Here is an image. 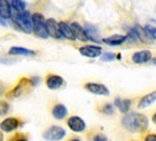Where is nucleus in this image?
Here are the masks:
<instances>
[{
	"instance_id": "f257e3e1",
	"label": "nucleus",
	"mask_w": 156,
	"mask_h": 141,
	"mask_svg": "<svg viewBox=\"0 0 156 141\" xmlns=\"http://www.w3.org/2000/svg\"><path fill=\"white\" fill-rule=\"evenodd\" d=\"M122 125L130 133H140L149 127V119L140 113H128L122 118Z\"/></svg>"
},
{
	"instance_id": "f03ea898",
	"label": "nucleus",
	"mask_w": 156,
	"mask_h": 141,
	"mask_svg": "<svg viewBox=\"0 0 156 141\" xmlns=\"http://www.w3.org/2000/svg\"><path fill=\"white\" fill-rule=\"evenodd\" d=\"M12 22L19 29L25 34H31L34 32V24H32V15L28 11L16 12L12 14Z\"/></svg>"
},
{
	"instance_id": "7ed1b4c3",
	"label": "nucleus",
	"mask_w": 156,
	"mask_h": 141,
	"mask_svg": "<svg viewBox=\"0 0 156 141\" xmlns=\"http://www.w3.org/2000/svg\"><path fill=\"white\" fill-rule=\"evenodd\" d=\"M32 24H34V32L36 36L42 39H47L49 37L48 32H47L46 19L43 14L41 13L32 14Z\"/></svg>"
},
{
	"instance_id": "20e7f679",
	"label": "nucleus",
	"mask_w": 156,
	"mask_h": 141,
	"mask_svg": "<svg viewBox=\"0 0 156 141\" xmlns=\"http://www.w3.org/2000/svg\"><path fill=\"white\" fill-rule=\"evenodd\" d=\"M67 132L62 127L59 125H52L48 130H46L43 134V138L47 141H59L64 139Z\"/></svg>"
},
{
	"instance_id": "39448f33",
	"label": "nucleus",
	"mask_w": 156,
	"mask_h": 141,
	"mask_svg": "<svg viewBox=\"0 0 156 141\" xmlns=\"http://www.w3.org/2000/svg\"><path fill=\"white\" fill-rule=\"evenodd\" d=\"M79 52L81 55L90 59H95V58L101 57L102 54V47L98 46V45H84L79 48Z\"/></svg>"
},
{
	"instance_id": "423d86ee",
	"label": "nucleus",
	"mask_w": 156,
	"mask_h": 141,
	"mask_svg": "<svg viewBox=\"0 0 156 141\" xmlns=\"http://www.w3.org/2000/svg\"><path fill=\"white\" fill-rule=\"evenodd\" d=\"M68 127L70 128V130L73 131L75 133H80L83 132L87 129V123L81 117L79 116H71L67 121Z\"/></svg>"
},
{
	"instance_id": "0eeeda50",
	"label": "nucleus",
	"mask_w": 156,
	"mask_h": 141,
	"mask_svg": "<svg viewBox=\"0 0 156 141\" xmlns=\"http://www.w3.org/2000/svg\"><path fill=\"white\" fill-rule=\"evenodd\" d=\"M84 88L93 94L102 95V96H108L109 95L108 88L105 85L99 84V83H87L84 85Z\"/></svg>"
},
{
	"instance_id": "6e6552de",
	"label": "nucleus",
	"mask_w": 156,
	"mask_h": 141,
	"mask_svg": "<svg viewBox=\"0 0 156 141\" xmlns=\"http://www.w3.org/2000/svg\"><path fill=\"white\" fill-rule=\"evenodd\" d=\"M47 25V32H48L49 37H52L54 39H62L64 36L62 34V29H60L59 23L56 22L54 19L50 18L46 20Z\"/></svg>"
},
{
	"instance_id": "1a4fd4ad",
	"label": "nucleus",
	"mask_w": 156,
	"mask_h": 141,
	"mask_svg": "<svg viewBox=\"0 0 156 141\" xmlns=\"http://www.w3.org/2000/svg\"><path fill=\"white\" fill-rule=\"evenodd\" d=\"M132 62L135 64H144L153 59L150 50H140L132 54Z\"/></svg>"
},
{
	"instance_id": "9d476101",
	"label": "nucleus",
	"mask_w": 156,
	"mask_h": 141,
	"mask_svg": "<svg viewBox=\"0 0 156 141\" xmlns=\"http://www.w3.org/2000/svg\"><path fill=\"white\" fill-rule=\"evenodd\" d=\"M19 119L16 117H9L6 119H4L3 121L0 123V128H1L2 131L6 133H9V132H12L16 129L19 128Z\"/></svg>"
},
{
	"instance_id": "9b49d317",
	"label": "nucleus",
	"mask_w": 156,
	"mask_h": 141,
	"mask_svg": "<svg viewBox=\"0 0 156 141\" xmlns=\"http://www.w3.org/2000/svg\"><path fill=\"white\" fill-rule=\"evenodd\" d=\"M64 85V79L60 75L56 74H50L46 79V86L50 90H56L59 89Z\"/></svg>"
},
{
	"instance_id": "f8f14e48",
	"label": "nucleus",
	"mask_w": 156,
	"mask_h": 141,
	"mask_svg": "<svg viewBox=\"0 0 156 141\" xmlns=\"http://www.w3.org/2000/svg\"><path fill=\"white\" fill-rule=\"evenodd\" d=\"M127 40H128L127 35L126 36H124V35H112L110 37L103 38L102 42L107 45H110V46H119V45L125 43Z\"/></svg>"
},
{
	"instance_id": "ddd939ff",
	"label": "nucleus",
	"mask_w": 156,
	"mask_h": 141,
	"mask_svg": "<svg viewBox=\"0 0 156 141\" xmlns=\"http://www.w3.org/2000/svg\"><path fill=\"white\" fill-rule=\"evenodd\" d=\"M71 27H72L73 32H74V36L76 39L80 40V41H82V42L89 41V37H87V32H85L83 26H81V25L79 23H77V22H72Z\"/></svg>"
},
{
	"instance_id": "4468645a",
	"label": "nucleus",
	"mask_w": 156,
	"mask_h": 141,
	"mask_svg": "<svg viewBox=\"0 0 156 141\" xmlns=\"http://www.w3.org/2000/svg\"><path fill=\"white\" fill-rule=\"evenodd\" d=\"M155 102H156V90L151 93H148L147 95H145V96L140 98V100L137 104V107L140 109H145V108H148L150 106L154 105Z\"/></svg>"
},
{
	"instance_id": "2eb2a0df",
	"label": "nucleus",
	"mask_w": 156,
	"mask_h": 141,
	"mask_svg": "<svg viewBox=\"0 0 156 141\" xmlns=\"http://www.w3.org/2000/svg\"><path fill=\"white\" fill-rule=\"evenodd\" d=\"M0 17L3 20L12 19V12L9 1H6V0H1L0 1Z\"/></svg>"
},
{
	"instance_id": "dca6fc26",
	"label": "nucleus",
	"mask_w": 156,
	"mask_h": 141,
	"mask_svg": "<svg viewBox=\"0 0 156 141\" xmlns=\"http://www.w3.org/2000/svg\"><path fill=\"white\" fill-rule=\"evenodd\" d=\"M84 29H85V32H87V37H89V40L95 42V43H101L102 39H100L99 31L97 29V27H95L94 25L87 24L84 26Z\"/></svg>"
},
{
	"instance_id": "f3484780",
	"label": "nucleus",
	"mask_w": 156,
	"mask_h": 141,
	"mask_svg": "<svg viewBox=\"0 0 156 141\" xmlns=\"http://www.w3.org/2000/svg\"><path fill=\"white\" fill-rule=\"evenodd\" d=\"M9 54L12 55H24V57H31L37 54L34 50L25 48V47H19V46H12L9 48Z\"/></svg>"
},
{
	"instance_id": "a211bd4d",
	"label": "nucleus",
	"mask_w": 156,
	"mask_h": 141,
	"mask_svg": "<svg viewBox=\"0 0 156 141\" xmlns=\"http://www.w3.org/2000/svg\"><path fill=\"white\" fill-rule=\"evenodd\" d=\"M68 115V109L65 105L62 104H57L55 105L52 109V116L57 120H62L64 119Z\"/></svg>"
},
{
	"instance_id": "6ab92c4d",
	"label": "nucleus",
	"mask_w": 156,
	"mask_h": 141,
	"mask_svg": "<svg viewBox=\"0 0 156 141\" xmlns=\"http://www.w3.org/2000/svg\"><path fill=\"white\" fill-rule=\"evenodd\" d=\"M115 106L122 113H124V114H128V112H129V110H130V106H131V100L124 99V98H115Z\"/></svg>"
},
{
	"instance_id": "aec40b11",
	"label": "nucleus",
	"mask_w": 156,
	"mask_h": 141,
	"mask_svg": "<svg viewBox=\"0 0 156 141\" xmlns=\"http://www.w3.org/2000/svg\"><path fill=\"white\" fill-rule=\"evenodd\" d=\"M59 26H60V29H62V34L64 38L66 39H69V40H76V38L74 36V32H73V29L71 27V24L67 23L65 21H62L59 22Z\"/></svg>"
},
{
	"instance_id": "412c9836",
	"label": "nucleus",
	"mask_w": 156,
	"mask_h": 141,
	"mask_svg": "<svg viewBox=\"0 0 156 141\" xmlns=\"http://www.w3.org/2000/svg\"><path fill=\"white\" fill-rule=\"evenodd\" d=\"M134 29H135L136 36H137L140 41L145 42V43H149V42H151V39L148 37L147 32H146V31H145V27H142L140 25H135Z\"/></svg>"
},
{
	"instance_id": "4be33fe9",
	"label": "nucleus",
	"mask_w": 156,
	"mask_h": 141,
	"mask_svg": "<svg viewBox=\"0 0 156 141\" xmlns=\"http://www.w3.org/2000/svg\"><path fill=\"white\" fill-rule=\"evenodd\" d=\"M12 6V9H15L16 12H23V11H26V6H27V3L23 0H12L9 1Z\"/></svg>"
},
{
	"instance_id": "5701e85b",
	"label": "nucleus",
	"mask_w": 156,
	"mask_h": 141,
	"mask_svg": "<svg viewBox=\"0 0 156 141\" xmlns=\"http://www.w3.org/2000/svg\"><path fill=\"white\" fill-rule=\"evenodd\" d=\"M145 31L151 40H155L156 41V27L151 26V25H146Z\"/></svg>"
},
{
	"instance_id": "b1692460",
	"label": "nucleus",
	"mask_w": 156,
	"mask_h": 141,
	"mask_svg": "<svg viewBox=\"0 0 156 141\" xmlns=\"http://www.w3.org/2000/svg\"><path fill=\"white\" fill-rule=\"evenodd\" d=\"M115 54L112 52H103V54L100 57V60L102 62H112L115 61Z\"/></svg>"
},
{
	"instance_id": "393cba45",
	"label": "nucleus",
	"mask_w": 156,
	"mask_h": 141,
	"mask_svg": "<svg viewBox=\"0 0 156 141\" xmlns=\"http://www.w3.org/2000/svg\"><path fill=\"white\" fill-rule=\"evenodd\" d=\"M102 112L105 113V114H108V115L112 114V113H114V106L110 105V104L105 105L104 107H103V109H102Z\"/></svg>"
},
{
	"instance_id": "a878e982",
	"label": "nucleus",
	"mask_w": 156,
	"mask_h": 141,
	"mask_svg": "<svg viewBox=\"0 0 156 141\" xmlns=\"http://www.w3.org/2000/svg\"><path fill=\"white\" fill-rule=\"evenodd\" d=\"M107 137L105 135H102V134H98L93 138V141H107Z\"/></svg>"
},
{
	"instance_id": "bb28decb",
	"label": "nucleus",
	"mask_w": 156,
	"mask_h": 141,
	"mask_svg": "<svg viewBox=\"0 0 156 141\" xmlns=\"http://www.w3.org/2000/svg\"><path fill=\"white\" fill-rule=\"evenodd\" d=\"M145 141H156V134H150L146 136Z\"/></svg>"
},
{
	"instance_id": "cd10ccee",
	"label": "nucleus",
	"mask_w": 156,
	"mask_h": 141,
	"mask_svg": "<svg viewBox=\"0 0 156 141\" xmlns=\"http://www.w3.org/2000/svg\"><path fill=\"white\" fill-rule=\"evenodd\" d=\"M12 141H28V140H27L26 138H17V139H15Z\"/></svg>"
},
{
	"instance_id": "c85d7f7f",
	"label": "nucleus",
	"mask_w": 156,
	"mask_h": 141,
	"mask_svg": "<svg viewBox=\"0 0 156 141\" xmlns=\"http://www.w3.org/2000/svg\"><path fill=\"white\" fill-rule=\"evenodd\" d=\"M152 119H153V121H154V122L156 123V113H155V114H154V115H153Z\"/></svg>"
},
{
	"instance_id": "c756f323",
	"label": "nucleus",
	"mask_w": 156,
	"mask_h": 141,
	"mask_svg": "<svg viewBox=\"0 0 156 141\" xmlns=\"http://www.w3.org/2000/svg\"><path fill=\"white\" fill-rule=\"evenodd\" d=\"M152 63L154 65H156V58H153V59H152Z\"/></svg>"
},
{
	"instance_id": "7c9ffc66",
	"label": "nucleus",
	"mask_w": 156,
	"mask_h": 141,
	"mask_svg": "<svg viewBox=\"0 0 156 141\" xmlns=\"http://www.w3.org/2000/svg\"><path fill=\"white\" fill-rule=\"evenodd\" d=\"M71 141H80L79 139H77V138H74V139H72Z\"/></svg>"
},
{
	"instance_id": "2f4dec72",
	"label": "nucleus",
	"mask_w": 156,
	"mask_h": 141,
	"mask_svg": "<svg viewBox=\"0 0 156 141\" xmlns=\"http://www.w3.org/2000/svg\"><path fill=\"white\" fill-rule=\"evenodd\" d=\"M155 11H156V9H155Z\"/></svg>"
}]
</instances>
